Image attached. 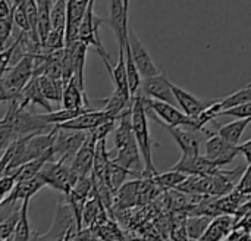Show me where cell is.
<instances>
[{"label": "cell", "instance_id": "obj_11", "mask_svg": "<svg viewBox=\"0 0 251 241\" xmlns=\"http://www.w3.org/2000/svg\"><path fill=\"white\" fill-rule=\"evenodd\" d=\"M96 146H97V138L88 131L87 140L82 144V147L78 150L75 155L74 161L71 162L72 169L75 174L82 178V177H91L93 175V168H94V156H96Z\"/></svg>", "mask_w": 251, "mask_h": 241}, {"label": "cell", "instance_id": "obj_8", "mask_svg": "<svg viewBox=\"0 0 251 241\" xmlns=\"http://www.w3.org/2000/svg\"><path fill=\"white\" fill-rule=\"evenodd\" d=\"M204 150H206V156L213 161L219 168L229 165L234 162V159L241 155L240 152V146L238 144H232L228 140H225L224 137H221L218 133L212 134L206 143H204Z\"/></svg>", "mask_w": 251, "mask_h": 241}, {"label": "cell", "instance_id": "obj_33", "mask_svg": "<svg viewBox=\"0 0 251 241\" xmlns=\"http://www.w3.org/2000/svg\"><path fill=\"white\" fill-rule=\"evenodd\" d=\"M10 3H13L12 0H0V18H6L12 15L13 10V4L10 6Z\"/></svg>", "mask_w": 251, "mask_h": 241}, {"label": "cell", "instance_id": "obj_26", "mask_svg": "<svg viewBox=\"0 0 251 241\" xmlns=\"http://www.w3.org/2000/svg\"><path fill=\"white\" fill-rule=\"evenodd\" d=\"M19 218H21V209L18 212L9 215L4 219H0V240H10V237H12V234H13L16 225H18Z\"/></svg>", "mask_w": 251, "mask_h": 241}, {"label": "cell", "instance_id": "obj_20", "mask_svg": "<svg viewBox=\"0 0 251 241\" xmlns=\"http://www.w3.org/2000/svg\"><path fill=\"white\" fill-rule=\"evenodd\" d=\"M187 174L181 172V171H175V169H169L163 174H156L151 180L153 183L165 191L178 188V186H181L185 180H187Z\"/></svg>", "mask_w": 251, "mask_h": 241}, {"label": "cell", "instance_id": "obj_5", "mask_svg": "<svg viewBox=\"0 0 251 241\" xmlns=\"http://www.w3.org/2000/svg\"><path fill=\"white\" fill-rule=\"evenodd\" d=\"M40 175L44 178L47 186H50L54 190L62 191L65 196H68L71 193V190L74 188V186L76 184V181L79 178L75 174V171L72 169V166L63 161L46 162Z\"/></svg>", "mask_w": 251, "mask_h": 241}, {"label": "cell", "instance_id": "obj_31", "mask_svg": "<svg viewBox=\"0 0 251 241\" xmlns=\"http://www.w3.org/2000/svg\"><path fill=\"white\" fill-rule=\"evenodd\" d=\"M16 177L13 174H4L1 175V180H0V191H1V199L6 197L16 186Z\"/></svg>", "mask_w": 251, "mask_h": 241}, {"label": "cell", "instance_id": "obj_2", "mask_svg": "<svg viewBox=\"0 0 251 241\" xmlns=\"http://www.w3.org/2000/svg\"><path fill=\"white\" fill-rule=\"evenodd\" d=\"M34 77V54H25L15 65L1 72V102L21 97V91Z\"/></svg>", "mask_w": 251, "mask_h": 241}, {"label": "cell", "instance_id": "obj_21", "mask_svg": "<svg viewBox=\"0 0 251 241\" xmlns=\"http://www.w3.org/2000/svg\"><path fill=\"white\" fill-rule=\"evenodd\" d=\"M251 118H243V119H238L235 122H231V124H226L224 127L219 128L218 134L221 137H224L225 140H228L229 143L232 144H240V140L246 131V128L250 125Z\"/></svg>", "mask_w": 251, "mask_h": 241}, {"label": "cell", "instance_id": "obj_15", "mask_svg": "<svg viewBox=\"0 0 251 241\" xmlns=\"http://www.w3.org/2000/svg\"><path fill=\"white\" fill-rule=\"evenodd\" d=\"M172 90H174V94L176 97V102H178V106L190 116H197L199 113H201L212 102H204L199 97H196L194 94H191L190 91L178 87L176 84L172 82Z\"/></svg>", "mask_w": 251, "mask_h": 241}, {"label": "cell", "instance_id": "obj_6", "mask_svg": "<svg viewBox=\"0 0 251 241\" xmlns=\"http://www.w3.org/2000/svg\"><path fill=\"white\" fill-rule=\"evenodd\" d=\"M159 125L171 134V137L179 146L182 153L200 152V147L213 134L207 130H196L190 127H171L163 122H159Z\"/></svg>", "mask_w": 251, "mask_h": 241}, {"label": "cell", "instance_id": "obj_13", "mask_svg": "<svg viewBox=\"0 0 251 241\" xmlns=\"http://www.w3.org/2000/svg\"><path fill=\"white\" fill-rule=\"evenodd\" d=\"M237 222V218L228 214L224 215H218L212 219L209 228L206 230L204 236L201 237L203 241H219L226 240L228 236L231 234V231L234 230Z\"/></svg>", "mask_w": 251, "mask_h": 241}, {"label": "cell", "instance_id": "obj_3", "mask_svg": "<svg viewBox=\"0 0 251 241\" xmlns=\"http://www.w3.org/2000/svg\"><path fill=\"white\" fill-rule=\"evenodd\" d=\"M144 102H146L147 113L157 124L163 122V124L171 125V127H190V128L201 130L197 118L187 115L182 109H178L176 105L162 102V100H156V99H150L147 96H144Z\"/></svg>", "mask_w": 251, "mask_h": 241}, {"label": "cell", "instance_id": "obj_30", "mask_svg": "<svg viewBox=\"0 0 251 241\" xmlns=\"http://www.w3.org/2000/svg\"><path fill=\"white\" fill-rule=\"evenodd\" d=\"M235 188L238 191L244 193V194L251 196V162L247 165V168L244 169V172L241 174V178L238 180Z\"/></svg>", "mask_w": 251, "mask_h": 241}, {"label": "cell", "instance_id": "obj_28", "mask_svg": "<svg viewBox=\"0 0 251 241\" xmlns=\"http://www.w3.org/2000/svg\"><path fill=\"white\" fill-rule=\"evenodd\" d=\"M219 116H234V118H238V119L251 118V102L229 107V109H225V110H221Z\"/></svg>", "mask_w": 251, "mask_h": 241}, {"label": "cell", "instance_id": "obj_16", "mask_svg": "<svg viewBox=\"0 0 251 241\" xmlns=\"http://www.w3.org/2000/svg\"><path fill=\"white\" fill-rule=\"evenodd\" d=\"M46 184L44 178L38 174L34 178L25 180V181H18L15 188L6 196L10 200H18V202H24L25 199H31L37 191H40ZM4 199V197H3Z\"/></svg>", "mask_w": 251, "mask_h": 241}, {"label": "cell", "instance_id": "obj_27", "mask_svg": "<svg viewBox=\"0 0 251 241\" xmlns=\"http://www.w3.org/2000/svg\"><path fill=\"white\" fill-rule=\"evenodd\" d=\"M12 13H13V21L21 28V31H31V22H29V18L26 15V10H25L24 0L19 3H13Z\"/></svg>", "mask_w": 251, "mask_h": 241}, {"label": "cell", "instance_id": "obj_4", "mask_svg": "<svg viewBox=\"0 0 251 241\" xmlns=\"http://www.w3.org/2000/svg\"><path fill=\"white\" fill-rule=\"evenodd\" d=\"M78 236L79 228L72 205L69 202L57 203L51 230L46 233L41 240H78Z\"/></svg>", "mask_w": 251, "mask_h": 241}, {"label": "cell", "instance_id": "obj_24", "mask_svg": "<svg viewBox=\"0 0 251 241\" xmlns=\"http://www.w3.org/2000/svg\"><path fill=\"white\" fill-rule=\"evenodd\" d=\"M28 203L29 199H25L22 202V208H21V218L18 221V225L10 237V240L13 241H25L31 240V228H29V221H28Z\"/></svg>", "mask_w": 251, "mask_h": 241}, {"label": "cell", "instance_id": "obj_23", "mask_svg": "<svg viewBox=\"0 0 251 241\" xmlns=\"http://www.w3.org/2000/svg\"><path fill=\"white\" fill-rule=\"evenodd\" d=\"M128 177H131V172L126 168L115 163L113 161L110 162L109 169H107V175H106V183L109 184V187L115 193L125 184V181H126Z\"/></svg>", "mask_w": 251, "mask_h": 241}, {"label": "cell", "instance_id": "obj_1", "mask_svg": "<svg viewBox=\"0 0 251 241\" xmlns=\"http://www.w3.org/2000/svg\"><path fill=\"white\" fill-rule=\"evenodd\" d=\"M132 130L144 161L143 178H153L157 171L151 159V137L149 131V113L144 102V96H132Z\"/></svg>", "mask_w": 251, "mask_h": 241}, {"label": "cell", "instance_id": "obj_22", "mask_svg": "<svg viewBox=\"0 0 251 241\" xmlns=\"http://www.w3.org/2000/svg\"><path fill=\"white\" fill-rule=\"evenodd\" d=\"M38 81L47 100L62 103V96H63V88H65L63 80H53L47 75H40Z\"/></svg>", "mask_w": 251, "mask_h": 241}, {"label": "cell", "instance_id": "obj_17", "mask_svg": "<svg viewBox=\"0 0 251 241\" xmlns=\"http://www.w3.org/2000/svg\"><path fill=\"white\" fill-rule=\"evenodd\" d=\"M82 106H91L87 94L81 90L78 81L72 78L69 82L65 84L63 88V96H62V107L66 109H78Z\"/></svg>", "mask_w": 251, "mask_h": 241}, {"label": "cell", "instance_id": "obj_18", "mask_svg": "<svg viewBox=\"0 0 251 241\" xmlns=\"http://www.w3.org/2000/svg\"><path fill=\"white\" fill-rule=\"evenodd\" d=\"M21 99L26 103V105H37L41 106L46 112H51L53 107L50 105V100L46 99L41 87H40V81L38 77H32L31 81L24 87V90L21 91Z\"/></svg>", "mask_w": 251, "mask_h": 241}, {"label": "cell", "instance_id": "obj_12", "mask_svg": "<svg viewBox=\"0 0 251 241\" xmlns=\"http://www.w3.org/2000/svg\"><path fill=\"white\" fill-rule=\"evenodd\" d=\"M128 37H129L131 54H132V59H134L141 77L147 78V77L157 75L159 74L157 66L154 65L153 59L150 57V54H149L147 49L144 47V44L141 43V40L137 37V34L131 28H128Z\"/></svg>", "mask_w": 251, "mask_h": 241}, {"label": "cell", "instance_id": "obj_25", "mask_svg": "<svg viewBox=\"0 0 251 241\" xmlns=\"http://www.w3.org/2000/svg\"><path fill=\"white\" fill-rule=\"evenodd\" d=\"M247 102H251V82L247 87L238 90L237 93H232V94L226 96L225 99H219L221 110H225V109H229V107H234V106H238V105H243Z\"/></svg>", "mask_w": 251, "mask_h": 241}, {"label": "cell", "instance_id": "obj_35", "mask_svg": "<svg viewBox=\"0 0 251 241\" xmlns=\"http://www.w3.org/2000/svg\"><path fill=\"white\" fill-rule=\"evenodd\" d=\"M38 7H47V9H51V0H35Z\"/></svg>", "mask_w": 251, "mask_h": 241}, {"label": "cell", "instance_id": "obj_32", "mask_svg": "<svg viewBox=\"0 0 251 241\" xmlns=\"http://www.w3.org/2000/svg\"><path fill=\"white\" fill-rule=\"evenodd\" d=\"M234 228H246L251 231V209L247 211L243 216H240L235 222V227Z\"/></svg>", "mask_w": 251, "mask_h": 241}, {"label": "cell", "instance_id": "obj_19", "mask_svg": "<svg viewBox=\"0 0 251 241\" xmlns=\"http://www.w3.org/2000/svg\"><path fill=\"white\" fill-rule=\"evenodd\" d=\"M213 218L215 216H209V215H191V216H187L185 227H187L188 239L201 240V237L204 236V233L209 228Z\"/></svg>", "mask_w": 251, "mask_h": 241}, {"label": "cell", "instance_id": "obj_29", "mask_svg": "<svg viewBox=\"0 0 251 241\" xmlns=\"http://www.w3.org/2000/svg\"><path fill=\"white\" fill-rule=\"evenodd\" d=\"M13 13L6 18H0V40H1V49H4L10 34H12V25H13Z\"/></svg>", "mask_w": 251, "mask_h": 241}, {"label": "cell", "instance_id": "obj_34", "mask_svg": "<svg viewBox=\"0 0 251 241\" xmlns=\"http://www.w3.org/2000/svg\"><path fill=\"white\" fill-rule=\"evenodd\" d=\"M240 146V152L241 155H244V158L247 159V162L250 163L251 162V138L249 141L243 143V144H238Z\"/></svg>", "mask_w": 251, "mask_h": 241}, {"label": "cell", "instance_id": "obj_10", "mask_svg": "<svg viewBox=\"0 0 251 241\" xmlns=\"http://www.w3.org/2000/svg\"><path fill=\"white\" fill-rule=\"evenodd\" d=\"M141 90L144 91V96H147L150 99L178 105L176 97L172 90V81L168 78L166 72H159L157 75L143 78Z\"/></svg>", "mask_w": 251, "mask_h": 241}, {"label": "cell", "instance_id": "obj_9", "mask_svg": "<svg viewBox=\"0 0 251 241\" xmlns=\"http://www.w3.org/2000/svg\"><path fill=\"white\" fill-rule=\"evenodd\" d=\"M169 169L181 171L187 175H212L219 171V166L210 161L206 155L201 156L200 152L182 153V158L178 163L171 166Z\"/></svg>", "mask_w": 251, "mask_h": 241}, {"label": "cell", "instance_id": "obj_14", "mask_svg": "<svg viewBox=\"0 0 251 241\" xmlns=\"http://www.w3.org/2000/svg\"><path fill=\"white\" fill-rule=\"evenodd\" d=\"M106 112L103 109H96V110H90V112H85V113H81L78 115L76 118L71 119V121H66L63 124H59L56 125L57 128H62V130H74V131H91L93 128H96L100 121L104 118Z\"/></svg>", "mask_w": 251, "mask_h": 241}, {"label": "cell", "instance_id": "obj_7", "mask_svg": "<svg viewBox=\"0 0 251 241\" xmlns=\"http://www.w3.org/2000/svg\"><path fill=\"white\" fill-rule=\"evenodd\" d=\"M87 131H74V130H62L59 128L57 137L54 141V158L56 161L72 162L78 150L87 140Z\"/></svg>", "mask_w": 251, "mask_h": 241}]
</instances>
